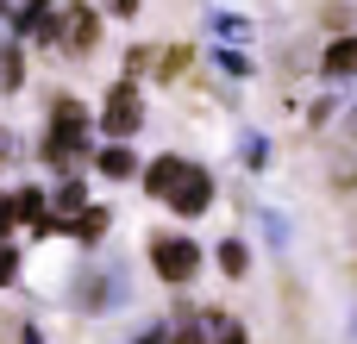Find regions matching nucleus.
I'll use <instances>...</instances> for the list:
<instances>
[{
    "mask_svg": "<svg viewBox=\"0 0 357 344\" xmlns=\"http://www.w3.org/2000/svg\"><path fill=\"white\" fill-rule=\"evenodd\" d=\"M213 344H245V326H232V320H220V338Z\"/></svg>",
    "mask_w": 357,
    "mask_h": 344,
    "instance_id": "dca6fc26",
    "label": "nucleus"
},
{
    "mask_svg": "<svg viewBox=\"0 0 357 344\" xmlns=\"http://www.w3.org/2000/svg\"><path fill=\"white\" fill-rule=\"evenodd\" d=\"M94 163H100V175H132V169H138V163H132V150H126V144H107V150H100V157H94Z\"/></svg>",
    "mask_w": 357,
    "mask_h": 344,
    "instance_id": "9d476101",
    "label": "nucleus"
},
{
    "mask_svg": "<svg viewBox=\"0 0 357 344\" xmlns=\"http://www.w3.org/2000/svg\"><path fill=\"white\" fill-rule=\"evenodd\" d=\"M320 69H326L333 81H339V75H351V69H357V38H339V44L320 56Z\"/></svg>",
    "mask_w": 357,
    "mask_h": 344,
    "instance_id": "6e6552de",
    "label": "nucleus"
},
{
    "mask_svg": "<svg viewBox=\"0 0 357 344\" xmlns=\"http://www.w3.org/2000/svg\"><path fill=\"white\" fill-rule=\"evenodd\" d=\"M94 31H100V25H94V13H75V19H69V44H75V50H88V44H94Z\"/></svg>",
    "mask_w": 357,
    "mask_h": 344,
    "instance_id": "f8f14e48",
    "label": "nucleus"
},
{
    "mask_svg": "<svg viewBox=\"0 0 357 344\" xmlns=\"http://www.w3.org/2000/svg\"><path fill=\"white\" fill-rule=\"evenodd\" d=\"M100 125H107L113 138H132V132L144 125V100H138V88H132V81H119V88L107 94V113H100Z\"/></svg>",
    "mask_w": 357,
    "mask_h": 344,
    "instance_id": "20e7f679",
    "label": "nucleus"
},
{
    "mask_svg": "<svg viewBox=\"0 0 357 344\" xmlns=\"http://www.w3.org/2000/svg\"><path fill=\"white\" fill-rule=\"evenodd\" d=\"M163 201H169L182 219H195V213H207V207H213V175H207V169H195V163H182L176 188H169Z\"/></svg>",
    "mask_w": 357,
    "mask_h": 344,
    "instance_id": "7ed1b4c3",
    "label": "nucleus"
},
{
    "mask_svg": "<svg viewBox=\"0 0 357 344\" xmlns=\"http://www.w3.org/2000/svg\"><path fill=\"white\" fill-rule=\"evenodd\" d=\"M88 150V113L75 107V100H56V113H50V144H44V157L50 163H75Z\"/></svg>",
    "mask_w": 357,
    "mask_h": 344,
    "instance_id": "f257e3e1",
    "label": "nucleus"
},
{
    "mask_svg": "<svg viewBox=\"0 0 357 344\" xmlns=\"http://www.w3.org/2000/svg\"><path fill=\"white\" fill-rule=\"evenodd\" d=\"M69 226H75V238H82V244H100V238H107V226H113V213H107V207H82Z\"/></svg>",
    "mask_w": 357,
    "mask_h": 344,
    "instance_id": "423d86ee",
    "label": "nucleus"
},
{
    "mask_svg": "<svg viewBox=\"0 0 357 344\" xmlns=\"http://www.w3.org/2000/svg\"><path fill=\"white\" fill-rule=\"evenodd\" d=\"M13 269H19V257H13V251L0 244V282H13Z\"/></svg>",
    "mask_w": 357,
    "mask_h": 344,
    "instance_id": "f3484780",
    "label": "nucleus"
},
{
    "mask_svg": "<svg viewBox=\"0 0 357 344\" xmlns=\"http://www.w3.org/2000/svg\"><path fill=\"white\" fill-rule=\"evenodd\" d=\"M176 175H182V157H157V163L144 169V182H151V194H157V201L176 188Z\"/></svg>",
    "mask_w": 357,
    "mask_h": 344,
    "instance_id": "1a4fd4ad",
    "label": "nucleus"
},
{
    "mask_svg": "<svg viewBox=\"0 0 357 344\" xmlns=\"http://www.w3.org/2000/svg\"><path fill=\"white\" fill-rule=\"evenodd\" d=\"M0 13H6V0H0Z\"/></svg>",
    "mask_w": 357,
    "mask_h": 344,
    "instance_id": "412c9836",
    "label": "nucleus"
},
{
    "mask_svg": "<svg viewBox=\"0 0 357 344\" xmlns=\"http://www.w3.org/2000/svg\"><path fill=\"white\" fill-rule=\"evenodd\" d=\"M82 307H107V301H119V276H82V295H75Z\"/></svg>",
    "mask_w": 357,
    "mask_h": 344,
    "instance_id": "0eeeda50",
    "label": "nucleus"
},
{
    "mask_svg": "<svg viewBox=\"0 0 357 344\" xmlns=\"http://www.w3.org/2000/svg\"><path fill=\"white\" fill-rule=\"evenodd\" d=\"M19 31H31V38H56V44H63V19H56V6H50V0H25Z\"/></svg>",
    "mask_w": 357,
    "mask_h": 344,
    "instance_id": "39448f33",
    "label": "nucleus"
},
{
    "mask_svg": "<svg viewBox=\"0 0 357 344\" xmlns=\"http://www.w3.org/2000/svg\"><path fill=\"white\" fill-rule=\"evenodd\" d=\"M0 75H6V88H19V75H25V63H19V44H6V50H0Z\"/></svg>",
    "mask_w": 357,
    "mask_h": 344,
    "instance_id": "4468645a",
    "label": "nucleus"
},
{
    "mask_svg": "<svg viewBox=\"0 0 357 344\" xmlns=\"http://www.w3.org/2000/svg\"><path fill=\"white\" fill-rule=\"evenodd\" d=\"M157 338H163V332H144V338H138V344H157Z\"/></svg>",
    "mask_w": 357,
    "mask_h": 344,
    "instance_id": "aec40b11",
    "label": "nucleus"
},
{
    "mask_svg": "<svg viewBox=\"0 0 357 344\" xmlns=\"http://www.w3.org/2000/svg\"><path fill=\"white\" fill-rule=\"evenodd\" d=\"M213 31H220V38H251V25H245V19H232V13H220V19H213Z\"/></svg>",
    "mask_w": 357,
    "mask_h": 344,
    "instance_id": "2eb2a0df",
    "label": "nucleus"
},
{
    "mask_svg": "<svg viewBox=\"0 0 357 344\" xmlns=\"http://www.w3.org/2000/svg\"><path fill=\"white\" fill-rule=\"evenodd\" d=\"M113 6H119V13H138V0H113Z\"/></svg>",
    "mask_w": 357,
    "mask_h": 344,
    "instance_id": "6ab92c4d",
    "label": "nucleus"
},
{
    "mask_svg": "<svg viewBox=\"0 0 357 344\" xmlns=\"http://www.w3.org/2000/svg\"><path fill=\"white\" fill-rule=\"evenodd\" d=\"M151 263H157V276H163V282H195V269H201V244L169 232V238H157V244H151Z\"/></svg>",
    "mask_w": 357,
    "mask_h": 344,
    "instance_id": "f03ea898",
    "label": "nucleus"
},
{
    "mask_svg": "<svg viewBox=\"0 0 357 344\" xmlns=\"http://www.w3.org/2000/svg\"><path fill=\"white\" fill-rule=\"evenodd\" d=\"M82 207H88V194H82V182H63V188H56V219H75ZM56 219H50V226H56Z\"/></svg>",
    "mask_w": 357,
    "mask_h": 344,
    "instance_id": "9b49d317",
    "label": "nucleus"
},
{
    "mask_svg": "<svg viewBox=\"0 0 357 344\" xmlns=\"http://www.w3.org/2000/svg\"><path fill=\"white\" fill-rule=\"evenodd\" d=\"M19 338H25V344H44V332H38V326H25V332H19Z\"/></svg>",
    "mask_w": 357,
    "mask_h": 344,
    "instance_id": "a211bd4d",
    "label": "nucleus"
},
{
    "mask_svg": "<svg viewBox=\"0 0 357 344\" xmlns=\"http://www.w3.org/2000/svg\"><path fill=\"white\" fill-rule=\"evenodd\" d=\"M245 263H251V257H245V244H232V238H226V244H220V269H226V276H245Z\"/></svg>",
    "mask_w": 357,
    "mask_h": 344,
    "instance_id": "ddd939ff",
    "label": "nucleus"
}]
</instances>
